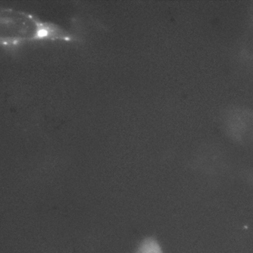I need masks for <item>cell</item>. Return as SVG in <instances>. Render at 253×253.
<instances>
[{"label":"cell","mask_w":253,"mask_h":253,"mask_svg":"<svg viewBox=\"0 0 253 253\" xmlns=\"http://www.w3.org/2000/svg\"><path fill=\"white\" fill-rule=\"evenodd\" d=\"M41 39L70 41L75 40V36L25 12L0 7V43L14 45Z\"/></svg>","instance_id":"6da1fadb"},{"label":"cell","mask_w":253,"mask_h":253,"mask_svg":"<svg viewBox=\"0 0 253 253\" xmlns=\"http://www.w3.org/2000/svg\"><path fill=\"white\" fill-rule=\"evenodd\" d=\"M135 253H164L160 244L154 238L144 239L137 248Z\"/></svg>","instance_id":"7a4b0ae2"}]
</instances>
